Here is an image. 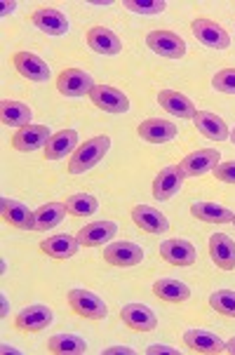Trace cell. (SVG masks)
Masks as SVG:
<instances>
[{"mask_svg":"<svg viewBox=\"0 0 235 355\" xmlns=\"http://www.w3.org/2000/svg\"><path fill=\"white\" fill-rule=\"evenodd\" d=\"M108 148H111V137H106V135H99V137H92V139L82 141L80 146L76 148V153L71 155L69 172L71 174H85V172H89L92 167H96L101 160H104V155L108 153Z\"/></svg>","mask_w":235,"mask_h":355,"instance_id":"cell-1","label":"cell"},{"mask_svg":"<svg viewBox=\"0 0 235 355\" xmlns=\"http://www.w3.org/2000/svg\"><path fill=\"white\" fill-rule=\"evenodd\" d=\"M66 302H69L71 311L76 313V315L85 318V320H104L108 315V306L104 299L99 297V294L89 292V290H80V287H76V290H71L66 294Z\"/></svg>","mask_w":235,"mask_h":355,"instance_id":"cell-2","label":"cell"},{"mask_svg":"<svg viewBox=\"0 0 235 355\" xmlns=\"http://www.w3.org/2000/svg\"><path fill=\"white\" fill-rule=\"evenodd\" d=\"M94 78L82 69H64L57 76V89L62 97L78 99V97H89V92L94 89Z\"/></svg>","mask_w":235,"mask_h":355,"instance_id":"cell-3","label":"cell"},{"mask_svg":"<svg viewBox=\"0 0 235 355\" xmlns=\"http://www.w3.org/2000/svg\"><path fill=\"white\" fill-rule=\"evenodd\" d=\"M54 320V313L50 306L45 304H31L26 306V309H21L17 313L15 318V327L19 329V332H26V334H38L47 329Z\"/></svg>","mask_w":235,"mask_h":355,"instance_id":"cell-4","label":"cell"},{"mask_svg":"<svg viewBox=\"0 0 235 355\" xmlns=\"http://www.w3.org/2000/svg\"><path fill=\"white\" fill-rule=\"evenodd\" d=\"M89 99L99 111L111 113V116H123V113L130 111L128 94L113 85H94V89L89 92Z\"/></svg>","mask_w":235,"mask_h":355,"instance_id":"cell-5","label":"cell"},{"mask_svg":"<svg viewBox=\"0 0 235 355\" xmlns=\"http://www.w3.org/2000/svg\"><path fill=\"white\" fill-rule=\"evenodd\" d=\"M143 257H146V252L137 243H128V240H118V243H111L104 248V261L116 268H132L141 263Z\"/></svg>","mask_w":235,"mask_h":355,"instance_id":"cell-6","label":"cell"},{"mask_svg":"<svg viewBox=\"0 0 235 355\" xmlns=\"http://www.w3.org/2000/svg\"><path fill=\"white\" fill-rule=\"evenodd\" d=\"M146 45L150 52L165 59H184L186 57V43L179 33L174 31H150L146 35Z\"/></svg>","mask_w":235,"mask_h":355,"instance_id":"cell-7","label":"cell"},{"mask_svg":"<svg viewBox=\"0 0 235 355\" xmlns=\"http://www.w3.org/2000/svg\"><path fill=\"white\" fill-rule=\"evenodd\" d=\"M191 31L195 35L198 43H202L204 47H209V50H226V47L231 45V35L226 33V28H221L219 24L212 19H204V17L193 19Z\"/></svg>","mask_w":235,"mask_h":355,"instance_id":"cell-8","label":"cell"},{"mask_svg":"<svg viewBox=\"0 0 235 355\" xmlns=\"http://www.w3.org/2000/svg\"><path fill=\"white\" fill-rule=\"evenodd\" d=\"M52 132L47 125H24L17 130V135L12 137V148L19 153H33L38 148H45L50 141Z\"/></svg>","mask_w":235,"mask_h":355,"instance_id":"cell-9","label":"cell"},{"mask_svg":"<svg viewBox=\"0 0 235 355\" xmlns=\"http://www.w3.org/2000/svg\"><path fill=\"white\" fill-rule=\"evenodd\" d=\"M160 257L165 259L170 266L186 268L198 261V250H195V245L184 238H170V240H165V243H160Z\"/></svg>","mask_w":235,"mask_h":355,"instance_id":"cell-10","label":"cell"},{"mask_svg":"<svg viewBox=\"0 0 235 355\" xmlns=\"http://www.w3.org/2000/svg\"><path fill=\"white\" fill-rule=\"evenodd\" d=\"M186 174L179 165H167L153 179V198L155 200H172L184 189Z\"/></svg>","mask_w":235,"mask_h":355,"instance_id":"cell-11","label":"cell"},{"mask_svg":"<svg viewBox=\"0 0 235 355\" xmlns=\"http://www.w3.org/2000/svg\"><path fill=\"white\" fill-rule=\"evenodd\" d=\"M118 236V224L111 219L104 221H92V224L82 226L76 233V240L80 243V248H101V245L111 243Z\"/></svg>","mask_w":235,"mask_h":355,"instance_id":"cell-12","label":"cell"},{"mask_svg":"<svg viewBox=\"0 0 235 355\" xmlns=\"http://www.w3.org/2000/svg\"><path fill=\"white\" fill-rule=\"evenodd\" d=\"M12 64H15L17 73H19L21 78H26V80H31V83H47L52 76L47 62H43V59L33 52H15Z\"/></svg>","mask_w":235,"mask_h":355,"instance_id":"cell-13","label":"cell"},{"mask_svg":"<svg viewBox=\"0 0 235 355\" xmlns=\"http://www.w3.org/2000/svg\"><path fill=\"white\" fill-rule=\"evenodd\" d=\"M132 221L137 224V228H141L143 233L150 236H162V233L170 231V221L160 209L150 207V205H134L132 207Z\"/></svg>","mask_w":235,"mask_h":355,"instance_id":"cell-14","label":"cell"},{"mask_svg":"<svg viewBox=\"0 0 235 355\" xmlns=\"http://www.w3.org/2000/svg\"><path fill=\"white\" fill-rule=\"evenodd\" d=\"M184 346L191 348L193 353H200V355L226 353V341L219 339V336L214 332H209V329H186Z\"/></svg>","mask_w":235,"mask_h":355,"instance_id":"cell-15","label":"cell"},{"mask_svg":"<svg viewBox=\"0 0 235 355\" xmlns=\"http://www.w3.org/2000/svg\"><path fill=\"white\" fill-rule=\"evenodd\" d=\"M31 21L33 26L38 28V31H43L47 35H66L69 33V17L64 15L62 10L57 8H47V5H43V8H38L31 15Z\"/></svg>","mask_w":235,"mask_h":355,"instance_id":"cell-16","label":"cell"},{"mask_svg":"<svg viewBox=\"0 0 235 355\" xmlns=\"http://www.w3.org/2000/svg\"><path fill=\"white\" fill-rule=\"evenodd\" d=\"M120 320L128 324L132 332H153L158 327V318L146 304H125L120 311Z\"/></svg>","mask_w":235,"mask_h":355,"instance_id":"cell-17","label":"cell"},{"mask_svg":"<svg viewBox=\"0 0 235 355\" xmlns=\"http://www.w3.org/2000/svg\"><path fill=\"white\" fill-rule=\"evenodd\" d=\"M221 153L216 148H200V151H193L179 162V167L184 170L186 177H202L207 172H214V167L219 165Z\"/></svg>","mask_w":235,"mask_h":355,"instance_id":"cell-18","label":"cell"},{"mask_svg":"<svg viewBox=\"0 0 235 355\" xmlns=\"http://www.w3.org/2000/svg\"><path fill=\"white\" fill-rule=\"evenodd\" d=\"M89 50L96 54H104V57H116V54L123 52V40L118 38L111 28L104 26H92L85 35Z\"/></svg>","mask_w":235,"mask_h":355,"instance_id":"cell-19","label":"cell"},{"mask_svg":"<svg viewBox=\"0 0 235 355\" xmlns=\"http://www.w3.org/2000/svg\"><path fill=\"white\" fill-rule=\"evenodd\" d=\"M209 259L216 268L235 270V243L226 233H214L209 236Z\"/></svg>","mask_w":235,"mask_h":355,"instance_id":"cell-20","label":"cell"},{"mask_svg":"<svg viewBox=\"0 0 235 355\" xmlns=\"http://www.w3.org/2000/svg\"><path fill=\"white\" fill-rule=\"evenodd\" d=\"M177 132H179L177 125L162 118H146L143 123H139V128H137V135L148 144H167L177 137Z\"/></svg>","mask_w":235,"mask_h":355,"instance_id":"cell-21","label":"cell"},{"mask_svg":"<svg viewBox=\"0 0 235 355\" xmlns=\"http://www.w3.org/2000/svg\"><path fill=\"white\" fill-rule=\"evenodd\" d=\"M0 216H3L5 224H10L12 228H19V231H33V212L19 200L3 198V200H0Z\"/></svg>","mask_w":235,"mask_h":355,"instance_id":"cell-22","label":"cell"},{"mask_svg":"<svg viewBox=\"0 0 235 355\" xmlns=\"http://www.w3.org/2000/svg\"><path fill=\"white\" fill-rule=\"evenodd\" d=\"M158 104L165 108L170 116L182 118V120H193L195 118V104L186 97V94L177 92V89H160L158 92Z\"/></svg>","mask_w":235,"mask_h":355,"instance_id":"cell-23","label":"cell"},{"mask_svg":"<svg viewBox=\"0 0 235 355\" xmlns=\"http://www.w3.org/2000/svg\"><path fill=\"white\" fill-rule=\"evenodd\" d=\"M78 148V132L76 130H59L50 137L45 146V158L47 160H64L69 155H73Z\"/></svg>","mask_w":235,"mask_h":355,"instance_id":"cell-24","label":"cell"},{"mask_svg":"<svg viewBox=\"0 0 235 355\" xmlns=\"http://www.w3.org/2000/svg\"><path fill=\"white\" fill-rule=\"evenodd\" d=\"M150 292H153L160 302H167V304H184L191 299V287L177 278H158L153 282V287H150Z\"/></svg>","mask_w":235,"mask_h":355,"instance_id":"cell-25","label":"cell"},{"mask_svg":"<svg viewBox=\"0 0 235 355\" xmlns=\"http://www.w3.org/2000/svg\"><path fill=\"white\" fill-rule=\"evenodd\" d=\"M31 120H33V108L28 104L15 99L0 101V123L5 128H24V125H31Z\"/></svg>","mask_w":235,"mask_h":355,"instance_id":"cell-26","label":"cell"},{"mask_svg":"<svg viewBox=\"0 0 235 355\" xmlns=\"http://www.w3.org/2000/svg\"><path fill=\"white\" fill-rule=\"evenodd\" d=\"M40 252L47 254L50 259H57V261H64V259H71L78 254L80 250V243L76 240V236H52V238H45L40 240Z\"/></svg>","mask_w":235,"mask_h":355,"instance_id":"cell-27","label":"cell"},{"mask_svg":"<svg viewBox=\"0 0 235 355\" xmlns=\"http://www.w3.org/2000/svg\"><path fill=\"white\" fill-rule=\"evenodd\" d=\"M69 209H66V202H45L40 205L33 212V231H50V228L59 226L66 219Z\"/></svg>","mask_w":235,"mask_h":355,"instance_id":"cell-28","label":"cell"},{"mask_svg":"<svg viewBox=\"0 0 235 355\" xmlns=\"http://www.w3.org/2000/svg\"><path fill=\"white\" fill-rule=\"evenodd\" d=\"M193 125H195L200 135H204L207 139H212V141H226L228 137H231V132H228L224 118H219L216 113L198 111L195 118H193Z\"/></svg>","mask_w":235,"mask_h":355,"instance_id":"cell-29","label":"cell"},{"mask_svg":"<svg viewBox=\"0 0 235 355\" xmlns=\"http://www.w3.org/2000/svg\"><path fill=\"white\" fill-rule=\"evenodd\" d=\"M191 214L195 219L204 221V224H233L235 212H231L224 205L216 202H193L191 205Z\"/></svg>","mask_w":235,"mask_h":355,"instance_id":"cell-30","label":"cell"},{"mask_svg":"<svg viewBox=\"0 0 235 355\" xmlns=\"http://www.w3.org/2000/svg\"><path fill=\"white\" fill-rule=\"evenodd\" d=\"M47 351L52 355H85L87 341L78 334H54L47 341Z\"/></svg>","mask_w":235,"mask_h":355,"instance_id":"cell-31","label":"cell"},{"mask_svg":"<svg viewBox=\"0 0 235 355\" xmlns=\"http://www.w3.org/2000/svg\"><path fill=\"white\" fill-rule=\"evenodd\" d=\"M66 209L73 216H92L99 209V200L92 193H73L66 198Z\"/></svg>","mask_w":235,"mask_h":355,"instance_id":"cell-32","label":"cell"},{"mask_svg":"<svg viewBox=\"0 0 235 355\" xmlns=\"http://www.w3.org/2000/svg\"><path fill=\"white\" fill-rule=\"evenodd\" d=\"M209 309L224 318H235V292L233 290H216L209 294Z\"/></svg>","mask_w":235,"mask_h":355,"instance_id":"cell-33","label":"cell"},{"mask_svg":"<svg viewBox=\"0 0 235 355\" xmlns=\"http://www.w3.org/2000/svg\"><path fill=\"white\" fill-rule=\"evenodd\" d=\"M123 8L134 15H160L167 10V3L165 0H125Z\"/></svg>","mask_w":235,"mask_h":355,"instance_id":"cell-34","label":"cell"},{"mask_svg":"<svg viewBox=\"0 0 235 355\" xmlns=\"http://www.w3.org/2000/svg\"><path fill=\"white\" fill-rule=\"evenodd\" d=\"M212 87L221 94H235V69H221L212 78Z\"/></svg>","mask_w":235,"mask_h":355,"instance_id":"cell-35","label":"cell"},{"mask_svg":"<svg viewBox=\"0 0 235 355\" xmlns=\"http://www.w3.org/2000/svg\"><path fill=\"white\" fill-rule=\"evenodd\" d=\"M214 179L224 184H235V162H221L214 167Z\"/></svg>","mask_w":235,"mask_h":355,"instance_id":"cell-36","label":"cell"},{"mask_svg":"<svg viewBox=\"0 0 235 355\" xmlns=\"http://www.w3.org/2000/svg\"><path fill=\"white\" fill-rule=\"evenodd\" d=\"M146 353L148 355H179L177 348H172V346H167V344H150L146 348Z\"/></svg>","mask_w":235,"mask_h":355,"instance_id":"cell-37","label":"cell"},{"mask_svg":"<svg viewBox=\"0 0 235 355\" xmlns=\"http://www.w3.org/2000/svg\"><path fill=\"white\" fill-rule=\"evenodd\" d=\"M101 355H134V348L130 346H111V348H104Z\"/></svg>","mask_w":235,"mask_h":355,"instance_id":"cell-38","label":"cell"},{"mask_svg":"<svg viewBox=\"0 0 235 355\" xmlns=\"http://www.w3.org/2000/svg\"><path fill=\"white\" fill-rule=\"evenodd\" d=\"M226 353L235 355V336H233V339H228V341H226Z\"/></svg>","mask_w":235,"mask_h":355,"instance_id":"cell-39","label":"cell"},{"mask_svg":"<svg viewBox=\"0 0 235 355\" xmlns=\"http://www.w3.org/2000/svg\"><path fill=\"white\" fill-rule=\"evenodd\" d=\"M3 15H8V12H15V8H17V3H3Z\"/></svg>","mask_w":235,"mask_h":355,"instance_id":"cell-40","label":"cell"},{"mask_svg":"<svg viewBox=\"0 0 235 355\" xmlns=\"http://www.w3.org/2000/svg\"><path fill=\"white\" fill-rule=\"evenodd\" d=\"M231 141H233V144H235V130H233V132H231Z\"/></svg>","mask_w":235,"mask_h":355,"instance_id":"cell-41","label":"cell"},{"mask_svg":"<svg viewBox=\"0 0 235 355\" xmlns=\"http://www.w3.org/2000/svg\"><path fill=\"white\" fill-rule=\"evenodd\" d=\"M233 226H235V219H233Z\"/></svg>","mask_w":235,"mask_h":355,"instance_id":"cell-42","label":"cell"}]
</instances>
